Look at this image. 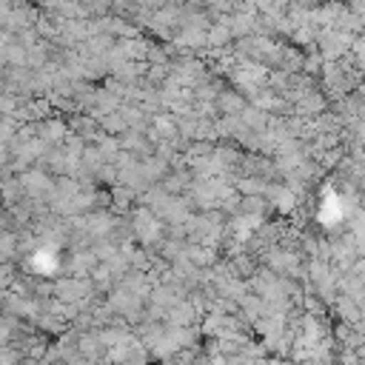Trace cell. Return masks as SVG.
I'll use <instances>...</instances> for the list:
<instances>
[{"instance_id": "cell-1", "label": "cell", "mask_w": 365, "mask_h": 365, "mask_svg": "<svg viewBox=\"0 0 365 365\" xmlns=\"http://www.w3.org/2000/svg\"><path fill=\"white\" fill-rule=\"evenodd\" d=\"M14 254H20V237L14 231H3L0 234V259L11 262Z\"/></svg>"}, {"instance_id": "cell-2", "label": "cell", "mask_w": 365, "mask_h": 365, "mask_svg": "<svg viewBox=\"0 0 365 365\" xmlns=\"http://www.w3.org/2000/svg\"><path fill=\"white\" fill-rule=\"evenodd\" d=\"M23 106V97L11 94V91H0V117H14Z\"/></svg>"}, {"instance_id": "cell-3", "label": "cell", "mask_w": 365, "mask_h": 365, "mask_svg": "<svg viewBox=\"0 0 365 365\" xmlns=\"http://www.w3.org/2000/svg\"><path fill=\"white\" fill-rule=\"evenodd\" d=\"M14 279H17V268H14V262L0 259V288H11Z\"/></svg>"}, {"instance_id": "cell-4", "label": "cell", "mask_w": 365, "mask_h": 365, "mask_svg": "<svg viewBox=\"0 0 365 365\" xmlns=\"http://www.w3.org/2000/svg\"><path fill=\"white\" fill-rule=\"evenodd\" d=\"M11 43V34L9 31H0V63H6V48Z\"/></svg>"}]
</instances>
